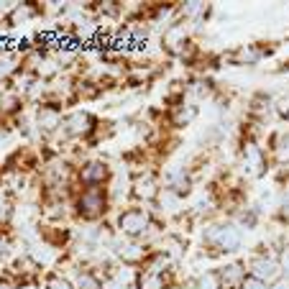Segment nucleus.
Returning <instances> with one entry per match:
<instances>
[{
	"label": "nucleus",
	"mask_w": 289,
	"mask_h": 289,
	"mask_svg": "<svg viewBox=\"0 0 289 289\" xmlns=\"http://www.w3.org/2000/svg\"><path fill=\"white\" fill-rule=\"evenodd\" d=\"M240 289H266V284L258 281V279H253V276H246V279L240 281Z\"/></svg>",
	"instance_id": "dca6fc26"
},
{
	"label": "nucleus",
	"mask_w": 289,
	"mask_h": 289,
	"mask_svg": "<svg viewBox=\"0 0 289 289\" xmlns=\"http://www.w3.org/2000/svg\"><path fill=\"white\" fill-rule=\"evenodd\" d=\"M166 189L172 192V195H177V197H184V195H189V189H192V179H189V174L182 169V172H174L172 177H169V182H166Z\"/></svg>",
	"instance_id": "1a4fd4ad"
},
{
	"label": "nucleus",
	"mask_w": 289,
	"mask_h": 289,
	"mask_svg": "<svg viewBox=\"0 0 289 289\" xmlns=\"http://www.w3.org/2000/svg\"><path fill=\"white\" fill-rule=\"evenodd\" d=\"M154 189H156V184H154L149 177L136 182V195H138V197H154Z\"/></svg>",
	"instance_id": "4468645a"
},
{
	"label": "nucleus",
	"mask_w": 289,
	"mask_h": 289,
	"mask_svg": "<svg viewBox=\"0 0 289 289\" xmlns=\"http://www.w3.org/2000/svg\"><path fill=\"white\" fill-rule=\"evenodd\" d=\"M149 225H151V220H149V212L146 210H126L118 218V228L128 238H141L149 230Z\"/></svg>",
	"instance_id": "7ed1b4c3"
},
{
	"label": "nucleus",
	"mask_w": 289,
	"mask_h": 289,
	"mask_svg": "<svg viewBox=\"0 0 289 289\" xmlns=\"http://www.w3.org/2000/svg\"><path fill=\"white\" fill-rule=\"evenodd\" d=\"M118 253H121V258H126V261H131V263H133V261H141V258H143V248H141V246H136V243H131V246L121 248Z\"/></svg>",
	"instance_id": "ddd939ff"
},
{
	"label": "nucleus",
	"mask_w": 289,
	"mask_h": 289,
	"mask_svg": "<svg viewBox=\"0 0 289 289\" xmlns=\"http://www.w3.org/2000/svg\"><path fill=\"white\" fill-rule=\"evenodd\" d=\"M80 289H100V281L92 274H82L80 276Z\"/></svg>",
	"instance_id": "2eb2a0df"
},
{
	"label": "nucleus",
	"mask_w": 289,
	"mask_h": 289,
	"mask_svg": "<svg viewBox=\"0 0 289 289\" xmlns=\"http://www.w3.org/2000/svg\"><path fill=\"white\" fill-rule=\"evenodd\" d=\"M108 177H110V169L105 161H87L80 169V182L85 187H103V182H108Z\"/></svg>",
	"instance_id": "39448f33"
},
{
	"label": "nucleus",
	"mask_w": 289,
	"mask_h": 289,
	"mask_svg": "<svg viewBox=\"0 0 289 289\" xmlns=\"http://www.w3.org/2000/svg\"><path fill=\"white\" fill-rule=\"evenodd\" d=\"M205 238H207V243H212L215 248H220L225 253H235L240 248V243H243V233L233 223H220V225L210 228V233Z\"/></svg>",
	"instance_id": "f257e3e1"
},
{
	"label": "nucleus",
	"mask_w": 289,
	"mask_h": 289,
	"mask_svg": "<svg viewBox=\"0 0 289 289\" xmlns=\"http://www.w3.org/2000/svg\"><path fill=\"white\" fill-rule=\"evenodd\" d=\"M218 279H220V289H233V286H240V281L246 279V271L240 263H228L225 269L218 271Z\"/></svg>",
	"instance_id": "0eeeda50"
},
{
	"label": "nucleus",
	"mask_w": 289,
	"mask_h": 289,
	"mask_svg": "<svg viewBox=\"0 0 289 289\" xmlns=\"http://www.w3.org/2000/svg\"><path fill=\"white\" fill-rule=\"evenodd\" d=\"M184 16H197L200 11H202V3H184Z\"/></svg>",
	"instance_id": "a211bd4d"
},
{
	"label": "nucleus",
	"mask_w": 289,
	"mask_h": 289,
	"mask_svg": "<svg viewBox=\"0 0 289 289\" xmlns=\"http://www.w3.org/2000/svg\"><path fill=\"white\" fill-rule=\"evenodd\" d=\"M62 126H64V133L67 136H87L95 128V118L87 110H75V113H69L62 121Z\"/></svg>",
	"instance_id": "20e7f679"
},
{
	"label": "nucleus",
	"mask_w": 289,
	"mask_h": 289,
	"mask_svg": "<svg viewBox=\"0 0 289 289\" xmlns=\"http://www.w3.org/2000/svg\"><path fill=\"white\" fill-rule=\"evenodd\" d=\"M286 195H289V179H286Z\"/></svg>",
	"instance_id": "6ab92c4d"
},
{
	"label": "nucleus",
	"mask_w": 289,
	"mask_h": 289,
	"mask_svg": "<svg viewBox=\"0 0 289 289\" xmlns=\"http://www.w3.org/2000/svg\"><path fill=\"white\" fill-rule=\"evenodd\" d=\"M258 52L253 49V46H243V49H238V54H235V62H240V64H253V62H258Z\"/></svg>",
	"instance_id": "f8f14e48"
},
{
	"label": "nucleus",
	"mask_w": 289,
	"mask_h": 289,
	"mask_svg": "<svg viewBox=\"0 0 289 289\" xmlns=\"http://www.w3.org/2000/svg\"><path fill=\"white\" fill-rule=\"evenodd\" d=\"M105 205H108V197H105V189L103 187H87L80 197H77V212L80 218L85 220H95L105 212Z\"/></svg>",
	"instance_id": "f03ea898"
},
{
	"label": "nucleus",
	"mask_w": 289,
	"mask_h": 289,
	"mask_svg": "<svg viewBox=\"0 0 289 289\" xmlns=\"http://www.w3.org/2000/svg\"><path fill=\"white\" fill-rule=\"evenodd\" d=\"M251 276L263 281V284H269V281H274L279 276V263L271 261V258H256L251 263Z\"/></svg>",
	"instance_id": "423d86ee"
},
{
	"label": "nucleus",
	"mask_w": 289,
	"mask_h": 289,
	"mask_svg": "<svg viewBox=\"0 0 289 289\" xmlns=\"http://www.w3.org/2000/svg\"><path fill=\"white\" fill-rule=\"evenodd\" d=\"M195 115H197V108H192V105H177V108H172V123L177 128H184L187 123H192Z\"/></svg>",
	"instance_id": "9d476101"
},
{
	"label": "nucleus",
	"mask_w": 289,
	"mask_h": 289,
	"mask_svg": "<svg viewBox=\"0 0 289 289\" xmlns=\"http://www.w3.org/2000/svg\"><path fill=\"white\" fill-rule=\"evenodd\" d=\"M39 131H44V133H54L57 128H62V115H59V110L57 108H39Z\"/></svg>",
	"instance_id": "6e6552de"
},
{
	"label": "nucleus",
	"mask_w": 289,
	"mask_h": 289,
	"mask_svg": "<svg viewBox=\"0 0 289 289\" xmlns=\"http://www.w3.org/2000/svg\"><path fill=\"white\" fill-rule=\"evenodd\" d=\"M49 289H72V284H69L67 279H62V276H52Z\"/></svg>",
	"instance_id": "f3484780"
},
{
	"label": "nucleus",
	"mask_w": 289,
	"mask_h": 289,
	"mask_svg": "<svg viewBox=\"0 0 289 289\" xmlns=\"http://www.w3.org/2000/svg\"><path fill=\"white\" fill-rule=\"evenodd\" d=\"M13 72H16V57L11 52H0V80H6Z\"/></svg>",
	"instance_id": "9b49d317"
}]
</instances>
